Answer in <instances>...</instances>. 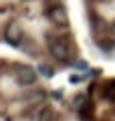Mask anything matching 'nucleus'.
Returning a JSON list of instances; mask_svg holds the SVG:
<instances>
[{"label": "nucleus", "instance_id": "nucleus-1", "mask_svg": "<svg viewBox=\"0 0 115 121\" xmlns=\"http://www.w3.org/2000/svg\"><path fill=\"white\" fill-rule=\"evenodd\" d=\"M47 47H49V52H51L55 59H61V60H65L69 56V43L65 39H59V36H51V35H47Z\"/></svg>", "mask_w": 115, "mask_h": 121}, {"label": "nucleus", "instance_id": "nucleus-2", "mask_svg": "<svg viewBox=\"0 0 115 121\" xmlns=\"http://www.w3.org/2000/svg\"><path fill=\"white\" fill-rule=\"evenodd\" d=\"M47 18H49L51 22H55V24H61V26H67V24H69L67 10H65L61 4L49 6V8H47Z\"/></svg>", "mask_w": 115, "mask_h": 121}, {"label": "nucleus", "instance_id": "nucleus-3", "mask_svg": "<svg viewBox=\"0 0 115 121\" xmlns=\"http://www.w3.org/2000/svg\"><path fill=\"white\" fill-rule=\"evenodd\" d=\"M4 39L8 44H12V47H18L22 40V30L18 24H8L6 26V32H4Z\"/></svg>", "mask_w": 115, "mask_h": 121}, {"label": "nucleus", "instance_id": "nucleus-4", "mask_svg": "<svg viewBox=\"0 0 115 121\" xmlns=\"http://www.w3.org/2000/svg\"><path fill=\"white\" fill-rule=\"evenodd\" d=\"M16 81L20 83V85H32V83L36 81V73H34V69H30V67H20V69H18V75H16Z\"/></svg>", "mask_w": 115, "mask_h": 121}, {"label": "nucleus", "instance_id": "nucleus-5", "mask_svg": "<svg viewBox=\"0 0 115 121\" xmlns=\"http://www.w3.org/2000/svg\"><path fill=\"white\" fill-rule=\"evenodd\" d=\"M38 121H55V111L51 107H44L38 115Z\"/></svg>", "mask_w": 115, "mask_h": 121}, {"label": "nucleus", "instance_id": "nucleus-6", "mask_svg": "<svg viewBox=\"0 0 115 121\" xmlns=\"http://www.w3.org/2000/svg\"><path fill=\"white\" fill-rule=\"evenodd\" d=\"M105 97L109 101H115V81H109L105 85Z\"/></svg>", "mask_w": 115, "mask_h": 121}, {"label": "nucleus", "instance_id": "nucleus-7", "mask_svg": "<svg viewBox=\"0 0 115 121\" xmlns=\"http://www.w3.org/2000/svg\"><path fill=\"white\" fill-rule=\"evenodd\" d=\"M91 111H93V109H91L89 103L81 105V107H79V115H81V119H89V117H91Z\"/></svg>", "mask_w": 115, "mask_h": 121}, {"label": "nucleus", "instance_id": "nucleus-8", "mask_svg": "<svg viewBox=\"0 0 115 121\" xmlns=\"http://www.w3.org/2000/svg\"><path fill=\"white\" fill-rule=\"evenodd\" d=\"M38 73H43L44 77H53V69L49 65H40V67H38Z\"/></svg>", "mask_w": 115, "mask_h": 121}, {"label": "nucleus", "instance_id": "nucleus-9", "mask_svg": "<svg viewBox=\"0 0 115 121\" xmlns=\"http://www.w3.org/2000/svg\"><path fill=\"white\" fill-rule=\"evenodd\" d=\"M111 30H113V35H115V24H113V26H111Z\"/></svg>", "mask_w": 115, "mask_h": 121}]
</instances>
